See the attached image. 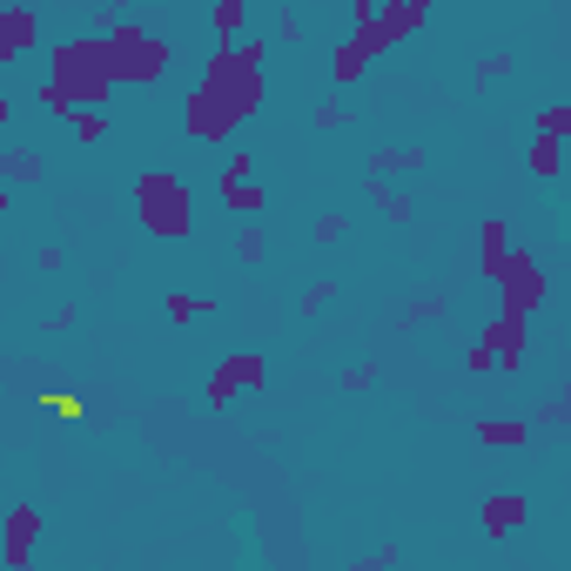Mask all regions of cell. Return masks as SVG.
Here are the masks:
<instances>
[{
    "instance_id": "14",
    "label": "cell",
    "mask_w": 571,
    "mask_h": 571,
    "mask_svg": "<svg viewBox=\"0 0 571 571\" xmlns=\"http://www.w3.org/2000/svg\"><path fill=\"white\" fill-rule=\"evenodd\" d=\"M424 169V148L411 141V148H377L370 161H363V176H417Z\"/></svg>"
},
{
    "instance_id": "37",
    "label": "cell",
    "mask_w": 571,
    "mask_h": 571,
    "mask_svg": "<svg viewBox=\"0 0 571 571\" xmlns=\"http://www.w3.org/2000/svg\"><path fill=\"white\" fill-rule=\"evenodd\" d=\"M242 176H250V148H235V155L222 161V182H242Z\"/></svg>"
},
{
    "instance_id": "22",
    "label": "cell",
    "mask_w": 571,
    "mask_h": 571,
    "mask_svg": "<svg viewBox=\"0 0 571 571\" xmlns=\"http://www.w3.org/2000/svg\"><path fill=\"white\" fill-rule=\"evenodd\" d=\"M242 21H250V0H215V34H222V41H235Z\"/></svg>"
},
{
    "instance_id": "13",
    "label": "cell",
    "mask_w": 571,
    "mask_h": 571,
    "mask_svg": "<svg viewBox=\"0 0 571 571\" xmlns=\"http://www.w3.org/2000/svg\"><path fill=\"white\" fill-rule=\"evenodd\" d=\"M41 176H47L41 148H0V182H8V189H34Z\"/></svg>"
},
{
    "instance_id": "1",
    "label": "cell",
    "mask_w": 571,
    "mask_h": 571,
    "mask_svg": "<svg viewBox=\"0 0 571 571\" xmlns=\"http://www.w3.org/2000/svg\"><path fill=\"white\" fill-rule=\"evenodd\" d=\"M263 67H269V41L263 34L222 41L209 54V67H202V88H189V102H182L189 141H229L242 121H250L263 108V95H269V74Z\"/></svg>"
},
{
    "instance_id": "25",
    "label": "cell",
    "mask_w": 571,
    "mask_h": 571,
    "mask_svg": "<svg viewBox=\"0 0 571 571\" xmlns=\"http://www.w3.org/2000/svg\"><path fill=\"white\" fill-rule=\"evenodd\" d=\"M161 303H169V322H195V316L209 309V303H195L189 289H169V296H161Z\"/></svg>"
},
{
    "instance_id": "30",
    "label": "cell",
    "mask_w": 571,
    "mask_h": 571,
    "mask_svg": "<svg viewBox=\"0 0 571 571\" xmlns=\"http://www.w3.org/2000/svg\"><path fill=\"white\" fill-rule=\"evenodd\" d=\"M309 235H316V242H343V235H350V215H337V209H330V215H316Z\"/></svg>"
},
{
    "instance_id": "29",
    "label": "cell",
    "mask_w": 571,
    "mask_h": 571,
    "mask_svg": "<svg viewBox=\"0 0 571 571\" xmlns=\"http://www.w3.org/2000/svg\"><path fill=\"white\" fill-rule=\"evenodd\" d=\"M309 121H316L322 135H337V128H350V108H343V102H322V108H316Z\"/></svg>"
},
{
    "instance_id": "16",
    "label": "cell",
    "mask_w": 571,
    "mask_h": 571,
    "mask_svg": "<svg viewBox=\"0 0 571 571\" xmlns=\"http://www.w3.org/2000/svg\"><path fill=\"white\" fill-rule=\"evenodd\" d=\"M525 169H531L538 182H558V176H564V141H558V135H538L531 155H525Z\"/></svg>"
},
{
    "instance_id": "31",
    "label": "cell",
    "mask_w": 571,
    "mask_h": 571,
    "mask_svg": "<svg viewBox=\"0 0 571 571\" xmlns=\"http://www.w3.org/2000/svg\"><path fill=\"white\" fill-rule=\"evenodd\" d=\"M41 108H47V115H61V121H67V115H74V108H81V102H74V95H67V88H54V81H47V88H41Z\"/></svg>"
},
{
    "instance_id": "34",
    "label": "cell",
    "mask_w": 571,
    "mask_h": 571,
    "mask_svg": "<svg viewBox=\"0 0 571 571\" xmlns=\"http://www.w3.org/2000/svg\"><path fill=\"white\" fill-rule=\"evenodd\" d=\"M431 316H444V296H417L411 309H403V322H431Z\"/></svg>"
},
{
    "instance_id": "12",
    "label": "cell",
    "mask_w": 571,
    "mask_h": 571,
    "mask_svg": "<svg viewBox=\"0 0 571 571\" xmlns=\"http://www.w3.org/2000/svg\"><path fill=\"white\" fill-rule=\"evenodd\" d=\"M470 437H477L484 451H518V444H531V424H525V417H477Z\"/></svg>"
},
{
    "instance_id": "5",
    "label": "cell",
    "mask_w": 571,
    "mask_h": 571,
    "mask_svg": "<svg viewBox=\"0 0 571 571\" xmlns=\"http://www.w3.org/2000/svg\"><path fill=\"white\" fill-rule=\"evenodd\" d=\"M424 21H431V14H424V8H411V0H383V8H377L370 21H357V34H350V41L377 61V54L403 47L411 34H424Z\"/></svg>"
},
{
    "instance_id": "2",
    "label": "cell",
    "mask_w": 571,
    "mask_h": 571,
    "mask_svg": "<svg viewBox=\"0 0 571 571\" xmlns=\"http://www.w3.org/2000/svg\"><path fill=\"white\" fill-rule=\"evenodd\" d=\"M47 81L54 88H67L81 108H108L115 95V67H108V41L102 34H74L47 54Z\"/></svg>"
},
{
    "instance_id": "6",
    "label": "cell",
    "mask_w": 571,
    "mask_h": 571,
    "mask_svg": "<svg viewBox=\"0 0 571 571\" xmlns=\"http://www.w3.org/2000/svg\"><path fill=\"white\" fill-rule=\"evenodd\" d=\"M498 303L511 309V316H531V309H544V296H551V283H544V269H538V256L531 250H505V263H498Z\"/></svg>"
},
{
    "instance_id": "8",
    "label": "cell",
    "mask_w": 571,
    "mask_h": 571,
    "mask_svg": "<svg viewBox=\"0 0 571 571\" xmlns=\"http://www.w3.org/2000/svg\"><path fill=\"white\" fill-rule=\"evenodd\" d=\"M263 383H269V363L263 357H222L215 377H209V403L222 411V403H235L242 390H263Z\"/></svg>"
},
{
    "instance_id": "23",
    "label": "cell",
    "mask_w": 571,
    "mask_h": 571,
    "mask_svg": "<svg viewBox=\"0 0 571 571\" xmlns=\"http://www.w3.org/2000/svg\"><path fill=\"white\" fill-rule=\"evenodd\" d=\"M330 303H337V276H316V283L303 289V316H322Z\"/></svg>"
},
{
    "instance_id": "3",
    "label": "cell",
    "mask_w": 571,
    "mask_h": 571,
    "mask_svg": "<svg viewBox=\"0 0 571 571\" xmlns=\"http://www.w3.org/2000/svg\"><path fill=\"white\" fill-rule=\"evenodd\" d=\"M102 41H108L115 88H155V81L169 74V61H176V47L161 34H148L141 21H115V28H102Z\"/></svg>"
},
{
    "instance_id": "7",
    "label": "cell",
    "mask_w": 571,
    "mask_h": 571,
    "mask_svg": "<svg viewBox=\"0 0 571 571\" xmlns=\"http://www.w3.org/2000/svg\"><path fill=\"white\" fill-rule=\"evenodd\" d=\"M477 343L498 357V370H505V377H518V363L531 357V316H511V309H498L491 322H484V337H477Z\"/></svg>"
},
{
    "instance_id": "36",
    "label": "cell",
    "mask_w": 571,
    "mask_h": 571,
    "mask_svg": "<svg viewBox=\"0 0 571 571\" xmlns=\"http://www.w3.org/2000/svg\"><path fill=\"white\" fill-rule=\"evenodd\" d=\"M383 564H396V544H377V551L357 558V571H383Z\"/></svg>"
},
{
    "instance_id": "9",
    "label": "cell",
    "mask_w": 571,
    "mask_h": 571,
    "mask_svg": "<svg viewBox=\"0 0 571 571\" xmlns=\"http://www.w3.org/2000/svg\"><path fill=\"white\" fill-rule=\"evenodd\" d=\"M34 41H41L34 8H28V0H8V8H0V67L21 61V54H34Z\"/></svg>"
},
{
    "instance_id": "20",
    "label": "cell",
    "mask_w": 571,
    "mask_h": 571,
    "mask_svg": "<svg viewBox=\"0 0 571 571\" xmlns=\"http://www.w3.org/2000/svg\"><path fill=\"white\" fill-rule=\"evenodd\" d=\"M41 403H47V411H54L61 424H74V417H88V396H81V390H41Z\"/></svg>"
},
{
    "instance_id": "17",
    "label": "cell",
    "mask_w": 571,
    "mask_h": 571,
    "mask_svg": "<svg viewBox=\"0 0 571 571\" xmlns=\"http://www.w3.org/2000/svg\"><path fill=\"white\" fill-rule=\"evenodd\" d=\"M363 189H370V202H377L383 222H411V195L390 189V176H363Z\"/></svg>"
},
{
    "instance_id": "41",
    "label": "cell",
    "mask_w": 571,
    "mask_h": 571,
    "mask_svg": "<svg viewBox=\"0 0 571 571\" xmlns=\"http://www.w3.org/2000/svg\"><path fill=\"white\" fill-rule=\"evenodd\" d=\"M411 8H424V14H431V8H444V0H411Z\"/></svg>"
},
{
    "instance_id": "18",
    "label": "cell",
    "mask_w": 571,
    "mask_h": 571,
    "mask_svg": "<svg viewBox=\"0 0 571 571\" xmlns=\"http://www.w3.org/2000/svg\"><path fill=\"white\" fill-rule=\"evenodd\" d=\"M363 67H370V54L357 41H337V54H330V81H337V88H357Z\"/></svg>"
},
{
    "instance_id": "19",
    "label": "cell",
    "mask_w": 571,
    "mask_h": 571,
    "mask_svg": "<svg viewBox=\"0 0 571 571\" xmlns=\"http://www.w3.org/2000/svg\"><path fill=\"white\" fill-rule=\"evenodd\" d=\"M235 263H242V269H256V263H269V235H263V222H256V215H250V222L235 229Z\"/></svg>"
},
{
    "instance_id": "21",
    "label": "cell",
    "mask_w": 571,
    "mask_h": 571,
    "mask_svg": "<svg viewBox=\"0 0 571 571\" xmlns=\"http://www.w3.org/2000/svg\"><path fill=\"white\" fill-rule=\"evenodd\" d=\"M67 128H74V141H102L108 135V108H74Z\"/></svg>"
},
{
    "instance_id": "35",
    "label": "cell",
    "mask_w": 571,
    "mask_h": 571,
    "mask_svg": "<svg viewBox=\"0 0 571 571\" xmlns=\"http://www.w3.org/2000/svg\"><path fill=\"white\" fill-rule=\"evenodd\" d=\"M370 383H377V363H350L343 370V390H370Z\"/></svg>"
},
{
    "instance_id": "32",
    "label": "cell",
    "mask_w": 571,
    "mask_h": 571,
    "mask_svg": "<svg viewBox=\"0 0 571 571\" xmlns=\"http://www.w3.org/2000/svg\"><path fill=\"white\" fill-rule=\"evenodd\" d=\"M128 8H135V0H95V34L115 28V21H128Z\"/></svg>"
},
{
    "instance_id": "38",
    "label": "cell",
    "mask_w": 571,
    "mask_h": 571,
    "mask_svg": "<svg viewBox=\"0 0 571 571\" xmlns=\"http://www.w3.org/2000/svg\"><path fill=\"white\" fill-rule=\"evenodd\" d=\"M276 34H283V41H296V47H303V21H296V8H283V14H276Z\"/></svg>"
},
{
    "instance_id": "24",
    "label": "cell",
    "mask_w": 571,
    "mask_h": 571,
    "mask_svg": "<svg viewBox=\"0 0 571 571\" xmlns=\"http://www.w3.org/2000/svg\"><path fill=\"white\" fill-rule=\"evenodd\" d=\"M511 67H518V61H511V54H484V61H477V74H470V81H477V88H491V81H505V74H511Z\"/></svg>"
},
{
    "instance_id": "26",
    "label": "cell",
    "mask_w": 571,
    "mask_h": 571,
    "mask_svg": "<svg viewBox=\"0 0 571 571\" xmlns=\"http://www.w3.org/2000/svg\"><path fill=\"white\" fill-rule=\"evenodd\" d=\"M538 417H544L551 431H564V424H571V390H551V396H544V411H538Z\"/></svg>"
},
{
    "instance_id": "28",
    "label": "cell",
    "mask_w": 571,
    "mask_h": 571,
    "mask_svg": "<svg viewBox=\"0 0 571 571\" xmlns=\"http://www.w3.org/2000/svg\"><path fill=\"white\" fill-rule=\"evenodd\" d=\"M538 135H558V141H564V135H571V108H564V102H551V108L538 115Z\"/></svg>"
},
{
    "instance_id": "11",
    "label": "cell",
    "mask_w": 571,
    "mask_h": 571,
    "mask_svg": "<svg viewBox=\"0 0 571 571\" xmlns=\"http://www.w3.org/2000/svg\"><path fill=\"white\" fill-rule=\"evenodd\" d=\"M34 538H41V518H34V505H14L8 511V544H0V558H8L14 571L34 558Z\"/></svg>"
},
{
    "instance_id": "15",
    "label": "cell",
    "mask_w": 571,
    "mask_h": 571,
    "mask_svg": "<svg viewBox=\"0 0 571 571\" xmlns=\"http://www.w3.org/2000/svg\"><path fill=\"white\" fill-rule=\"evenodd\" d=\"M263 189H256V176H242V182H222V209L235 215V222H250V215H263Z\"/></svg>"
},
{
    "instance_id": "33",
    "label": "cell",
    "mask_w": 571,
    "mask_h": 571,
    "mask_svg": "<svg viewBox=\"0 0 571 571\" xmlns=\"http://www.w3.org/2000/svg\"><path fill=\"white\" fill-rule=\"evenodd\" d=\"M464 370H470V377H491V370H498V357L484 350V343H470V350H464Z\"/></svg>"
},
{
    "instance_id": "40",
    "label": "cell",
    "mask_w": 571,
    "mask_h": 571,
    "mask_svg": "<svg viewBox=\"0 0 571 571\" xmlns=\"http://www.w3.org/2000/svg\"><path fill=\"white\" fill-rule=\"evenodd\" d=\"M8 209H14V189H8V182H0V215H8Z\"/></svg>"
},
{
    "instance_id": "39",
    "label": "cell",
    "mask_w": 571,
    "mask_h": 571,
    "mask_svg": "<svg viewBox=\"0 0 571 571\" xmlns=\"http://www.w3.org/2000/svg\"><path fill=\"white\" fill-rule=\"evenodd\" d=\"M14 121V102H8V88H0V128H8Z\"/></svg>"
},
{
    "instance_id": "10",
    "label": "cell",
    "mask_w": 571,
    "mask_h": 571,
    "mask_svg": "<svg viewBox=\"0 0 571 571\" xmlns=\"http://www.w3.org/2000/svg\"><path fill=\"white\" fill-rule=\"evenodd\" d=\"M477 518H484V531H491V538H511V531L531 518V505H525L518 491H491V498L477 505Z\"/></svg>"
},
{
    "instance_id": "27",
    "label": "cell",
    "mask_w": 571,
    "mask_h": 571,
    "mask_svg": "<svg viewBox=\"0 0 571 571\" xmlns=\"http://www.w3.org/2000/svg\"><path fill=\"white\" fill-rule=\"evenodd\" d=\"M511 242V222L505 215H484V229H477V250H505Z\"/></svg>"
},
{
    "instance_id": "4",
    "label": "cell",
    "mask_w": 571,
    "mask_h": 571,
    "mask_svg": "<svg viewBox=\"0 0 571 571\" xmlns=\"http://www.w3.org/2000/svg\"><path fill=\"white\" fill-rule=\"evenodd\" d=\"M135 209H141V229L161 235V242L195 235V195H189V182L176 169H148L135 182Z\"/></svg>"
}]
</instances>
